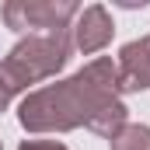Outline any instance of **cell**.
Masks as SVG:
<instances>
[{"label":"cell","instance_id":"6da1fadb","mask_svg":"<svg viewBox=\"0 0 150 150\" xmlns=\"http://www.w3.org/2000/svg\"><path fill=\"white\" fill-rule=\"evenodd\" d=\"M18 119L28 133H67L87 126L91 133L112 140L129 122V108L119 101V74L112 56L91 59L74 77L25 94Z\"/></svg>","mask_w":150,"mask_h":150},{"label":"cell","instance_id":"7a4b0ae2","mask_svg":"<svg viewBox=\"0 0 150 150\" xmlns=\"http://www.w3.org/2000/svg\"><path fill=\"white\" fill-rule=\"evenodd\" d=\"M70 52H74L70 28L25 35L4 59H0V112H4L28 84H42V80L56 77L67 67Z\"/></svg>","mask_w":150,"mask_h":150},{"label":"cell","instance_id":"3957f363","mask_svg":"<svg viewBox=\"0 0 150 150\" xmlns=\"http://www.w3.org/2000/svg\"><path fill=\"white\" fill-rule=\"evenodd\" d=\"M77 14H80L77 0H7L4 4V25L28 35L70 28Z\"/></svg>","mask_w":150,"mask_h":150},{"label":"cell","instance_id":"277c9868","mask_svg":"<svg viewBox=\"0 0 150 150\" xmlns=\"http://www.w3.org/2000/svg\"><path fill=\"white\" fill-rule=\"evenodd\" d=\"M112 32H115L112 14H108L101 4H87V7H80V14L74 18V25H70L74 49H80L84 56L105 49V45L112 42Z\"/></svg>","mask_w":150,"mask_h":150},{"label":"cell","instance_id":"5b68a950","mask_svg":"<svg viewBox=\"0 0 150 150\" xmlns=\"http://www.w3.org/2000/svg\"><path fill=\"white\" fill-rule=\"evenodd\" d=\"M115 74H119V91H150V35L122 45Z\"/></svg>","mask_w":150,"mask_h":150},{"label":"cell","instance_id":"8992f818","mask_svg":"<svg viewBox=\"0 0 150 150\" xmlns=\"http://www.w3.org/2000/svg\"><path fill=\"white\" fill-rule=\"evenodd\" d=\"M112 150H150V126H133L126 122L112 136Z\"/></svg>","mask_w":150,"mask_h":150},{"label":"cell","instance_id":"52a82bcc","mask_svg":"<svg viewBox=\"0 0 150 150\" xmlns=\"http://www.w3.org/2000/svg\"><path fill=\"white\" fill-rule=\"evenodd\" d=\"M18 150H70V147H63V143H56V140H25Z\"/></svg>","mask_w":150,"mask_h":150},{"label":"cell","instance_id":"ba28073f","mask_svg":"<svg viewBox=\"0 0 150 150\" xmlns=\"http://www.w3.org/2000/svg\"><path fill=\"white\" fill-rule=\"evenodd\" d=\"M0 150H4V147H0Z\"/></svg>","mask_w":150,"mask_h":150}]
</instances>
